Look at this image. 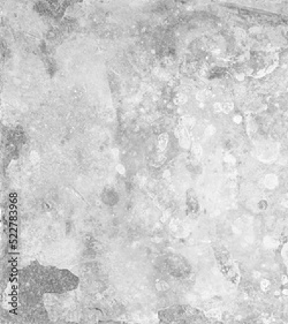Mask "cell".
I'll list each match as a JSON object with an SVG mask.
<instances>
[{
    "mask_svg": "<svg viewBox=\"0 0 288 324\" xmlns=\"http://www.w3.org/2000/svg\"><path fill=\"white\" fill-rule=\"evenodd\" d=\"M214 130H216V129H214L213 126H209V127L205 129V135H206V136H211V135L214 133Z\"/></svg>",
    "mask_w": 288,
    "mask_h": 324,
    "instance_id": "9",
    "label": "cell"
},
{
    "mask_svg": "<svg viewBox=\"0 0 288 324\" xmlns=\"http://www.w3.org/2000/svg\"><path fill=\"white\" fill-rule=\"evenodd\" d=\"M174 102H175L177 105H182V104H184V103L187 102V97H186L183 94H179V95H177V97L174 98Z\"/></svg>",
    "mask_w": 288,
    "mask_h": 324,
    "instance_id": "4",
    "label": "cell"
},
{
    "mask_svg": "<svg viewBox=\"0 0 288 324\" xmlns=\"http://www.w3.org/2000/svg\"><path fill=\"white\" fill-rule=\"evenodd\" d=\"M281 257H282V261H283V264L286 267V270L288 272V242L283 246L282 250H281Z\"/></svg>",
    "mask_w": 288,
    "mask_h": 324,
    "instance_id": "2",
    "label": "cell"
},
{
    "mask_svg": "<svg viewBox=\"0 0 288 324\" xmlns=\"http://www.w3.org/2000/svg\"><path fill=\"white\" fill-rule=\"evenodd\" d=\"M180 144H181V146L182 148H189V145H190V141H189V137L188 136H184V137H181L180 138Z\"/></svg>",
    "mask_w": 288,
    "mask_h": 324,
    "instance_id": "5",
    "label": "cell"
},
{
    "mask_svg": "<svg viewBox=\"0 0 288 324\" xmlns=\"http://www.w3.org/2000/svg\"><path fill=\"white\" fill-rule=\"evenodd\" d=\"M192 154L196 158H200L202 154H203V149H202V146L198 144V143H194L192 145Z\"/></svg>",
    "mask_w": 288,
    "mask_h": 324,
    "instance_id": "3",
    "label": "cell"
},
{
    "mask_svg": "<svg viewBox=\"0 0 288 324\" xmlns=\"http://www.w3.org/2000/svg\"><path fill=\"white\" fill-rule=\"evenodd\" d=\"M30 160H31L33 163H37V162L39 160V155H38L36 151L31 152V154H30Z\"/></svg>",
    "mask_w": 288,
    "mask_h": 324,
    "instance_id": "8",
    "label": "cell"
},
{
    "mask_svg": "<svg viewBox=\"0 0 288 324\" xmlns=\"http://www.w3.org/2000/svg\"><path fill=\"white\" fill-rule=\"evenodd\" d=\"M214 110L216 111H220V110H222V107H221L220 104H214Z\"/></svg>",
    "mask_w": 288,
    "mask_h": 324,
    "instance_id": "12",
    "label": "cell"
},
{
    "mask_svg": "<svg viewBox=\"0 0 288 324\" xmlns=\"http://www.w3.org/2000/svg\"><path fill=\"white\" fill-rule=\"evenodd\" d=\"M196 97H197L198 100H204V99L208 97V92H206V91H200V92H198V94L196 95Z\"/></svg>",
    "mask_w": 288,
    "mask_h": 324,
    "instance_id": "7",
    "label": "cell"
},
{
    "mask_svg": "<svg viewBox=\"0 0 288 324\" xmlns=\"http://www.w3.org/2000/svg\"><path fill=\"white\" fill-rule=\"evenodd\" d=\"M117 171L120 173V174H125L126 173V168H125V166L122 165V164H119V165H117Z\"/></svg>",
    "mask_w": 288,
    "mask_h": 324,
    "instance_id": "10",
    "label": "cell"
},
{
    "mask_svg": "<svg viewBox=\"0 0 288 324\" xmlns=\"http://www.w3.org/2000/svg\"><path fill=\"white\" fill-rule=\"evenodd\" d=\"M230 110V105L229 104H227V105H224V107H222V111H225V112H228Z\"/></svg>",
    "mask_w": 288,
    "mask_h": 324,
    "instance_id": "11",
    "label": "cell"
},
{
    "mask_svg": "<svg viewBox=\"0 0 288 324\" xmlns=\"http://www.w3.org/2000/svg\"><path fill=\"white\" fill-rule=\"evenodd\" d=\"M164 176H165V178H168V176H169V172H168V171H165Z\"/></svg>",
    "mask_w": 288,
    "mask_h": 324,
    "instance_id": "13",
    "label": "cell"
},
{
    "mask_svg": "<svg viewBox=\"0 0 288 324\" xmlns=\"http://www.w3.org/2000/svg\"><path fill=\"white\" fill-rule=\"evenodd\" d=\"M206 316H209V317H213V318H217V317H219V316H220V311H219V310H217V309H213V310L208 311V313H206Z\"/></svg>",
    "mask_w": 288,
    "mask_h": 324,
    "instance_id": "6",
    "label": "cell"
},
{
    "mask_svg": "<svg viewBox=\"0 0 288 324\" xmlns=\"http://www.w3.org/2000/svg\"><path fill=\"white\" fill-rule=\"evenodd\" d=\"M167 142H168V136L167 134H160L158 137V150L159 151H164L167 146Z\"/></svg>",
    "mask_w": 288,
    "mask_h": 324,
    "instance_id": "1",
    "label": "cell"
}]
</instances>
